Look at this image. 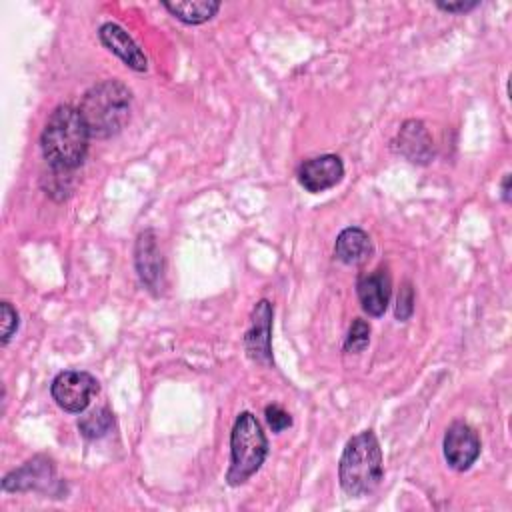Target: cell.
<instances>
[{"instance_id":"obj_22","label":"cell","mask_w":512,"mask_h":512,"mask_svg":"<svg viewBox=\"0 0 512 512\" xmlns=\"http://www.w3.org/2000/svg\"><path fill=\"white\" fill-rule=\"evenodd\" d=\"M500 188H502V200L510 202V174H504Z\"/></svg>"},{"instance_id":"obj_5","label":"cell","mask_w":512,"mask_h":512,"mask_svg":"<svg viewBox=\"0 0 512 512\" xmlns=\"http://www.w3.org/2000/svg\"><path fill=\"white\" fill-rule=\"evenodd\" d=\"M98 380L86 370H62L50 384L52 400L70 414H80L98 394Z\"/></svg>"},{"instance_id":"obj_6","label":"cell","mask_w":512,"mask_h":512,"mask_svg":"<svg viewBox=\"0 0 512 512\" xmlns=\"http://www.w3.org/2000/svg\"><path fill=\"white\" fill-rule=\"evenodd\" d=\"M272 318V304L260 300L252 308L248 330L244 332V350L248 358L260 366H272Z\"/></svg>"},{"instance_id":"obj_9","label":"cell","mask_w":512,"mask_h":512,"mask_svg":"<svg viewBox=\"0 0 512 512\" xmlns=\"http://www.w3.org/2000/svg\"><path fill=\"white\" fill-rule=\"evenodd\" d=\"M296 176L304 190L318 194L340 184V180L344 178V164L342 158L336 154H322L304 160L298 166Z\"/></svg>"},{"instance_id":"obj_14","label":"cell","mask_w":512,"mask_h":512,"mask_svg":"<svg viewBox=\"0 0 512 512\" xmlns=\"http://www.w3.org/2000/svg\"><path fill=\"white\" fill-rule=\"evenodd\" d=\"M374 254L372 240L368 232H364L358 226H348L344 228L334 242V256L348 266H360L370 260Z\"/></svg>"},{"instance_id":"obj_10","label":"cell","mask_w":512,"mask_h":512,"mask_svg":"<svg viewBox=\"0 0 512 512\" xmlns=\"http://www.w3.org/2000/svg\"><path fill=\"white\" fill-rule=\"evenodd\" d=\"M394 150L412 164H430L434 158V142L424 122L416 118L406 120L394 138Z\"/></svg>"},{"instance_id":"obj_18","label":"cell","mask_w":512,"mask_h":512,"mask_svg":"<svg viewBox=\"0 0 512 512\" xmlns=\"http://www.w3.org/2000/svg\"><path fill=\"white\" fill-rule=\"evenodd\" d=\"M0 320H2V336H0V342L2 346H6L12 336L16 334L18 330V324H20V318H18V312L12 308L10 302L2 300L0 302Z\"/></svg>"},{"instance_id":"obj_7","label":"cell","mask_w":512,"mask_h":512,"mask_svg":"<svg viewBox=\"0 0 512 512\" xmlns=\"http://www.w3.org/2000/svg\"><path fill=\"white\" fill-rule=\"evenodd\" d=\"M442 450L446 464L456 472H464L480 456V438L472 426L458 420L446 428Z\"/></svg>"},{"instance_id":"obj_4","label":"cell","mask_w":512,"mask_h":512,"mask_svg":"<svg viewBox=\"0 0 512 512\" xmlns=\"http://www.w3.org/2000/svg\"><path fill=\"white\" fill-rule=\"evenodd\" d=\"M268 456V440L252 412H240L230 432V468L226 482L230 486L244 484L260 470Z\"/></svg>"},{"instance_id":"obj_19","label":"cell","mask_w":512,"mask_h":512,"mask_svg":"<svg viewBox=\"0 0 512 512\" xmlns=\"http://www.w3.org/2000/svg\"><path fill=\"white\" fill-rule=\"evenodd\" d=\"M414 312V288L410 282H404L400 292H398V300H396V318L400 322H406Z\"/></svg>"},{"instance_id":"obj_15","label":"cell","mask_w":512,"mask_h":512,"mask_svg":"<svg viewBox=\"0 0 512 512\" xmlns=\"http://www.w3.org/2000/svg\"><path fill=\"white\" fill-rule=\"evenodd\" d=\"M162 6L180 22L196 26V24H204L210 18L216 16V12L220 10V2L218 0H162Z\"/></svg>"},{"instance_id":"obj_12","label":"cell","mask_w":512,"mask_h":512,"mask_svg":"<svg viewBox=\"0 0 512 512\" xmlns=\"http://www.w3.org/2000/svg\"><path fill=\"white\" fill-rule=\"evenodd\" d=\"M134 264H136L140 282L148 290L156 292L162 282L164 260H162V252H160L158 238H156L154 230H144L138 234L136 246H134Z\"/></svg>"},{"instance_id":"obj_20","label":"cell","mask_w":512,"mask_h":512,"mask_svg":"<svg viewBox=\"0 0 512 512\" xmlns=\"http://www.w3.org/2000/svg\"><path fill=\"white\" fill-rule=\"evenodd\" d=\"M264 416H266L268 426H270L272 432H276V434L292 426V416H290L284 408H280L278 404H268L266 410H264Z\"/></svg>"},{"instance_id":"obj_8","label":"cell","mask_w":512,"mask_h":512,"mask_svg":"<svg viewBox=\"0 0 512 512\" xmlns=\"http://www.w3.org/2000/svg\"><path fill=\"white\" fill-rule=\"evenodd\" d=\"M56 484V468L48 456H34L2 478L4 492H46Z\"/></svg>"},{"instance_id":"obj_3","label":"cell","mask_w":512,"mask_h":512,"mask_svg":"<svg viewBox=\"0 0 512 512\" xmlns=\"http://www.w3.org/2000/svg\"><path fill=\"white\" fill-rule=\"evenodd\" d=\"M384 464L382 448L372 430L352 436L338 462V480L342 490L352 498L370 496L382 482Z\"/></svg>"},{"instance_id":"obj_13","label":"cell","mask_w":512,"mask_h":512,"mask_svg":"<svg viewBox=\"0 0 512 512\" xmlns=\"http://www.w3.org/2000/svg\"><path fill=\"white\" fill-rule=\"evenodd\" d=\"M390 292H392V282L386 268H378L374 272L362 274L356 282V294H358L360 306L368 316H374V318L386 312L390 302Z\"/></svg>"},{"instance_id":"obj_17","label":"cell","mask_w":512,"mask_h":512,"mask_svg":"<svg viewBox=\"0 0 512 512\" xmlns=\"http://www.w3.org/2000/svg\"><path fill=\"white\" fill-rule=\"evenodd\" d=\"M368 342H370V324L362 318H354L348 328V336L344 340V352L360 354L366 350Z\"/></svg>"},{"instance_id":"obj_1","label":"cell","mask_w":512,"mask_h":512,"mask_svg":"<svg viewBox=\"0 0 512 512\" xmlns=\"http://www.w3.org/2000/svg\"><path fill=\"white\" fill-rule=\"evenodd\" d=\"M90 138L80 110L70 104H60L50 112L40 134L42 156L52 170L72 172L82 166Z\"/></svg>"},{"instance_id":"obj_2","label":"cell","mask_w":512,"mask_h":512,"mask_svg":"<svg viewBox=\"0 0 512 512\" xmlns=\"http://www.w3.org/2000/svg\"><path fill=\"white\" fill-rule=\"evenodd\" d=\"M78 110L92 138H112L130 120L132 92L124 82L106 78L84 92Z\"/></svg>"},{"instance_id":"obj_11","label":"cell","mask_w":512,"mask_h":512,"mask_svg":"<svg viewBox=\"0 0 512 512\" xmlns=\"http://www.w3.org/2000/svg\"><path fill=\"white\" fill-rule=\"evenodd\" d=\"M98 38L104 44L106 50H110L114 56H118L130 70L134 72H146L148 70V58L142 52V48L136 44V40L116 22H104L98 28Z\"/></svg>"},{"instance_id":"obj_21","label":"cell","mask_w":512,"mask_h":512,"mask_svg":"<svg viewBox=\"0 0 512 512\" xmlns=\"http://www.w3.org/2000/svg\"><path fill=\"white\" fill-rule=\"evenodd\" d=\"M480 2L478 0H460V2H436V8H440L442 12H448V14H466L470 10H474Z\"/></svg>"},{"instance_id":"obj_16","label":"cell","mask_w":512,"mask_h":512,"mask_svg":"<svg viewBox=\"0 0 512 512\" xmlns=\"http://www.w3.org/2000/svg\"><path fill=\"white\" fill-rule=\"evenodd\" d=\"M112 426H114V414L106 406L96 408L78 420V430L88 440L106 436L112 430Z\"/></svg>"}]
</instances>
